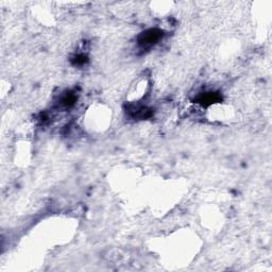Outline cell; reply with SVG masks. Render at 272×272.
<instances>
[{"mask_svg":"<svg viewBox=\"0 0 272 272\" xmlns=\"http://www.w3.org/2000/svg\"><path fill=\"white\" fill-rule=\"evenodd\" d=\"M163 37V32L159 29H150L144 32L139 40V44L144 48L152 47L154 44L160 42V40Z\"/></svg>","mask_w":272,"mask_h":272,"instance_id":"obj_1","label":"cell"}]
</instances>
